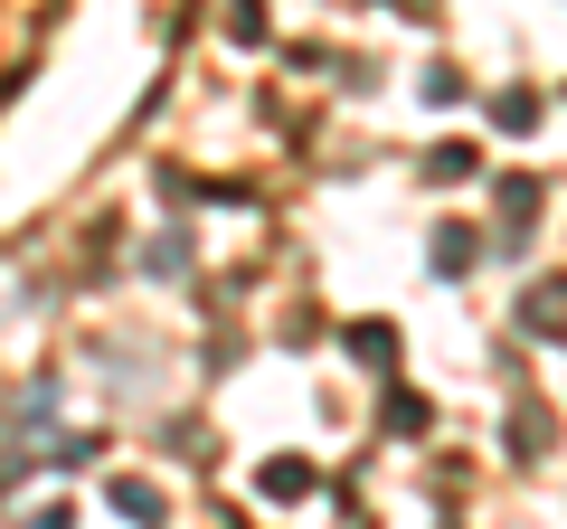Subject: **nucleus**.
<instances>
[{
  "label": "nucleus",
  "instance_id": "f257e3e1",
  "mask_svg": "<svg viewBox=\"0 0 567 529\" xmlns=\"http://www.w3.org/2000/svg\"><path fill=\"white\" fill-rule=\"evenodd\" d=\"M520 322L539 331V341H558V331H567V284H539V293L520 303Z\"/></svg>",
  "mask_w": 567,
  "mask_h": 529
},
{
  "label": "nucleus",
  "instance_id": "f03ea898",
  "mask_svg": "<svg viewBox=\"0 0 567 529\" xmlns=\"http://www.w3.org/2000/svg\"><path fill=\"white\" fill-rule=\"evenodd\" d=\"M473 170H483V162H473V143H435V152H425V180H435V189L473 180Z\"/></svg>",
  "mask_w": 567,
  "mask_h": 529
},
{
  "label": "nucleus",
  "instance_id": "7ed1b4c3",
  "mask_svg": "<svg viewBox=\"0 0 567 529\" xmlns=\"http://www.w3.org/2000/svg\"><path fill=\"white\" fill-rule=\"evenodd\" d=\"M473 256H483V237H473V227H445V237H435V274H464Z\"/></svg>",
  "mask_w": 567,
  "mask_h": 529
},
{
  "label": "nucleus",
  "instance_id": "20e7f679",
  "mask_svg": "<svg viewBox=\"0 0 567 529\" xmlns=\"http://www.w3.org/2000/svg\"><path fill=\"white\" fill-rule=\"evenodd\" d=\"M256 483H265V501H303V491H312V464H265Z\"/></svg>",
  "mask_w": 567,
  "mask_h": 529
},
{
  "label": "nucleus",
  "instance_id": "39448f33",
  "mask_svg": "<svg viewBox=\"0 0 567 529\" xmlns=\"http://www.w3.org/2000/svg\"><path fill=\"white\" fill-rule=\"evenodd\" d=\"M114 510H123V520H162V491H152V483H114Z\"/></svg>",
  "mask_w": 567,
  "mask_h": 529
},
{
  "label": "nucleus",
  "instance_id": "423d86ee",
  "mask_svg": "<svg viewBox=\"0 0 567 529\" xmlns=\"http://www.w3.org/2000/svg\"><path fill=\"white\" fill-rule=\"evenodd\" d=\"M227 39H246V48L265 39V10H256V0H227Z\"/></svg>",
  "mask_w": 567,
  "mask_h": 529
},
{
  "label": "nucleus",
  "instance_id": "0eeeda50",
  "mask_svg": "<svg viewBox=\"0 0 567 529\" xmlns=\"http://www.w3.org/2000/svg\"><path fill=\"white\" fill-rule=\"evenodd\" d=\"M350 350H360V360H388L398 341H388V322H360V331H350Z\"/></svg>",
  "mask_w": 567,
  "mask_h": 529
}]
</instances>
